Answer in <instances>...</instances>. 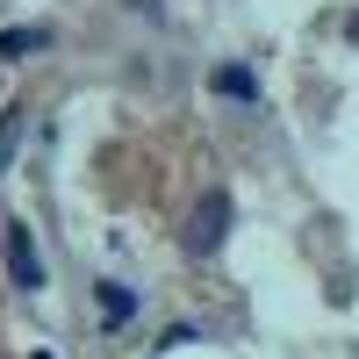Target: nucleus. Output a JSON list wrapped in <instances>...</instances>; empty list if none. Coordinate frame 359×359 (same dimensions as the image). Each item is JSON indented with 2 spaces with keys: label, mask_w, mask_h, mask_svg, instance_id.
Here are the masks:
<instances>
[{
  "label": "nucleus",
  "mask_w": 359,
  "mask_h": 359,
  "mask_svg": "<svg viewBox=\"0 0 359 359\" xmlns=\"http://www.w3.org/2000/svg\"><path fill=\"white\" fill-rule=\"evenodd\" d=\"M0 259H8V287L15 294H43V252H36V230H29L22 216H8L0 223Z\"/></svg>",
  "instance_id": "1"
},
{
  "label": "nucleus",
  "mask_w": 359,
  "mask_h": 359,
  "mask_svg": "<svg viewBox=\"0 0 359 359\" xmlns=\"http://www.w3.org/2000/svg\"><path fill=\"white\" fill-rule=\"evenodd\" d=\"M223 237H230V194H223V187H208L201 208H194V223H187V252H194V259H216V252H223Z\"/></svg>",
  "instance_id": "2"
},
{
  "label": "nucleus",
  "mask_w": 359,
  "mask_h": 359,
  "mask_svg": "<svg viewBox=\"0 0 359 359\" xmlns=\"http://www.w3.org/2000/svg\"><path fill=\"white\" fill-rule=\"evenodd\" d=\"M208 86H216L223 101H237V108H259V72L245 65V57H230V65H216V79H208Z\"/></svg>",
  "instance_id": "3"
},
{
  "label": "nucleus",
  "mask_w": 359,
  "mask_h": 359,
  "mask_svg": "<svg viewBox=\"0 0 359 359\" xmlns=\"http://www.w3.org/2000/svg\"><path fill=\"white\" fill-rule=\"evenodd\" d=\"M94 302H101V323H108V331H123V323L137 316V294H130L123 280H94Z\"/></svg>",
  "instance_id": "4"
},
{
  "label": "nucleus",
  "mask_w": 359,
  "mask_h": 359,
  "mask_svg": "<svg viewBox=\"0 0 359 359\" xmlns=\"http://www.w3.org/2000/svg\"><path fill=\"white\" fill-rule=\"evenodd\" d=\"M22 123H29V108H22V101H8V108H0V180H8V165H15V144H22Z\"/></svg>",
  "instance_id": "5"
},
{
  "label": "nucleus",
  "mask_w": 359,
  "mask_h": 359,
  "mask_svg": "<svg viewBox=\"0 0 359 359\" xmlns=\"http://www.w3.org/2000/svg\"><path fill=\"white\" fill-rule=\"evenodd\" d=\"M43 43H50V29H0V57H8V65L29 57V50H43Z\"/></svg>",
  "instance_id": "6"
},
{
  "label": "nucleus",
  "mask_w": 359,
  "mask_h": 359,
  "mask_svg": "<svg viewBox=\"0 0 359 359\" xmlns=\"http://www.w3.org/2000/svg\"><path fill=\"white\" fill-rule=\"evenodd\" d=\"M130 8H137V15H151V22H158V15H165V0H130Z\"/></svg>",
  "instance_id": "7"
},
{
  "label": "nucleus",
  "mask_w": 359,
  "mask_h": 359,
  "mask_svg": "<svg viewBox=\"0 0 359 359\" xmlns=\"http://www.w3.org/2000/svg\"><path fill=\"white\" fill-rule=\"evenodd\" d=\"M36 359H43V352H36Z\"/></svg>",
  "instance_id": "8"
}]
</instances>
